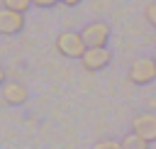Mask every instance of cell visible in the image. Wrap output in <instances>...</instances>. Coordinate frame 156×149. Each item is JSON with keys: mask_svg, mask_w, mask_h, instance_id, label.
<instances>
[{"mask_svg": "<svg viewBox=\"0 0 156 149\" xmlns=\"http://www.w3.org/2000/svg\"><path fill=\"white\" fill-rule=\"evenodd\" d=\"M5 83V71H2V66H0V85Z\"/></svg>", "mask_w": 156, "mask_h": 149, "instance_id": "obj_14", "label": "cell"}, {"mask_svg": "<svg viewBox=\"0 0 156 149\" xmlns=\"http://www.w3.org/2000/svg\"><path fill=\"white\" fill-rule=\"evenodd\" d=\"M132 132L144 137L149 144H156V112H139V115H134Z\"/></svg>", "mask_w": 156, "mask_h": 149, "instance_id": "obj_6", "label": "cell"}, {"mask_svg": "<svg viewBox=\"0 0 156 149\" xmlns=\"http://www.w3.org/2000/svg\"><path fill=\"white\" fill-rule=\"evenodd\" d=\"M24 29V12L10 10V7H0V34L2 37H15Z\"/></svg>", "mask_w": 156, "mask_h": 149, "instance_id": "obj_4", "label": "cell"}, {"mask_svg": "<svg viewBox=\"0 0 156 149\" xmlns=\"http://www.w3.org/2000/svg\"><path fill=\"white\" fill-rule=\"evenodd\" d=\"M2 5L10 7V10H17V12H27L34 2L32 0H2Z\"/></svg>", "mask_w": 156, "mask_h": 149, "instance_id": "obj_9", "label": "cell"}, {"mask_svg": "<svg viewBox=\"0 0 156 149\" xmlns=\"http://www.w3.org/2000/svg\"><path fill=\"white\" fill-rule=\"evenodd\" d=\"M98 147H122V142H112V139H102V142H98Z\"/></svg>", "mask_w": 156, "mask_h": 149, "instance_id": "obj_12", "label": "cell"}, {"mask_svg": "<svg viewBox=\"0 0 156 149\" xmlns=\"http://www.w3.org/2000/svg\"><path fill=\"white\" fill-rule=\"evenodd\" d=\"M61 2H63V5H66V7H76V5H78V2H80V0H61Z\"/></svg>", "mask_w": 156, "mask_h": 149, "instance_id": "obj_13", "label": "cell"}, {"mask_svg": "<svg viewBox=\"0 0 156 149\" xmlns=\"http://www.w3.org/2000/svg\"><path fill=\"white\" fill-rule=\"evenodd\" d=\"M85 49H88V44H85L80 32H68L66 29L56 37V51L66 59H80Z\"/></svg>", "mask_w": 156, "mask_h": 149, "instance_id": "obj_1", "label": "cell"}, {"mask_svg": "<svg viewBox=\"0 0 156 149\" xmlns=\"http://www.w3.org/2000/svg\"><path fill=\"white\" fill-rule=\"evenodd\" d=\"M127 78H129L134 85H146V83L156 81V59L141 56V59L132 61V66H129V71H127Z\"/></svg>", "mask_w": 156, "mask_h": 149, "instance_id": "obj_2", "label": "cell"}, {"mask_svg": "<svg viewBox=\"0 0 156 149\" xmlns=\"http://www.w3.org/2000/svg\"><path fill=\"white\" fill-rule=\"evenodd\" d=\"M0 98H2L5 105H22V103H27L29 90H27V85L20 83V81H5V83L0 85Z\"/></svg>", "mask_w": 156, "mask_h": 149, "instance_id": "obj_7", "label": "cell"}, {"mask_svg": "<svg viewBox=\"0 0 156 149\" xmlns=\"http://www.w3.org/2000/svg\"><path fill=\"white\" fill-rule=\"evenodd\" d=\"M110 59H112V54L107 51V46H88L80 56V66L88 73H98L110 64Z\"/></svg>", "mask_w": 156, "mask_h": 149, "instance_id": "obj_3", "label": "cell"}, {"mask_svg": "<svg viewBox=\"0 0 156 149\" xmlns=\"http://www.w3.org/2000/svg\"><path fill=\"white\" fill-rule=\"evenodd\" d=\"M83 39L88 46H107V39H110V24L98 20V22H90L80 29Z\"/></svg>", "mask_w": 156, "mask_h": 149, "instance_id": "obj_5", "label": "cell"}, {"mask_svg": "<svg viewBox=\"0 0 156 149\" xmlns=\"http://www.w3.org/2000/svg\"><path fill=\"white\" fill-rule=\"evenodd\" d=\"M32 2H34V7H54L61 0H32Z\"/></svg>", "mask_w": 156, "mask_h": 149, "instance_id": "obj_11", "label": "cell"}, {"mask_svg": "<svg viewBox=\"0 0 156 149\" xmlns=\"http://www.w3.org/2000/svg\"><path fill=\"white\" fill-rule=\"evenodd\" d=\"M122 147H124V149H146L149 142H146L144 137H139L136 132H132V134H127V137L122 139Z\"/></svg>", "mask_w": 156, "mask_h": 149, "instance_id": "obj_8", "label": "cell"}, {"mask_svg": "<svg viewBox=\"0 0 156 149\" xmlns=\"http://www.w3.org/2000/svg\"><path fill=\"white\" fill-rule=\"evenodd\" d=\"M144 15H146V22H149V24H151V27L156 29V2H149V5H146V12H144Z\"/></svg>", "mask_w": 156, "mask_h": 149, "instance_id": "obj_10", "label": "cell"}]
</instances>
